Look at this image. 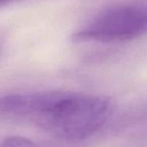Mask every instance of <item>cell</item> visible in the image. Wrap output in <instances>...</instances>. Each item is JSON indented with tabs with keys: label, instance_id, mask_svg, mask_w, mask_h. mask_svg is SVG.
I'll return each instance as SVG.
<instances>
[{
	"label": "cell",
	"instance_id": "cell-1",
	"mask_svg": "<svg viewBox=\"0 0 147 147\" xmlns=\"http://www.w3.org/2000/svg\"><path fill=\"white\" fill-rule=\"evenodd\" d=\"M111 97L73 91L16 93L0 98V116L28 122L67 141H82L113 116Z\"/></svg>",
	"mask_w": 147,
	"mask_h": 147
},
{
	"label": "cell",
	"instance_id": "cell-3",
	"mask_svg": "<svg viewBox=\"0 0 147 147\" xmlns=\"http://www.w3.org/2000/svg\"><path fill=\"white\" fill-rule=\"evenodd\" d=\"M0 147H39L36 143L31 141L30 139L21 136H8L4 138Z\"/></svg>",
	"mask_w": 147,
	"mask_h": 147
},
{
	"label": "cell",
	"instance_id": "cell-4",
	"mask_svg": "<svg viewBox=\"0 0 147 147\" xmlns=\"http://www.w3.org/2000/svg\"><path fill=\"white\" fill-rule=\"evenodd\" d=\"M19 1H22V0H0V8L7 6L9 4H12V3L19 2Z\"/></svg>",
	"mask_w": 147,
	"mask_h": 147
},
{
	"label": "cell",
	"instance_id": "cell-2",
	"mask_svg": "<svg viewBox=\"0 0 147 147\" xmlns=\"http://www.w3.org/2000/svg\"><path fill=\"white\" fill-rule=\"evenodd\" d=\"M146 1L136 0L106 9L84 28L73 33L75 42L133 40L146 32Z\"/></svg>",
	"mask_w": 147,
	"mask_h": 147
}]
</instances>
